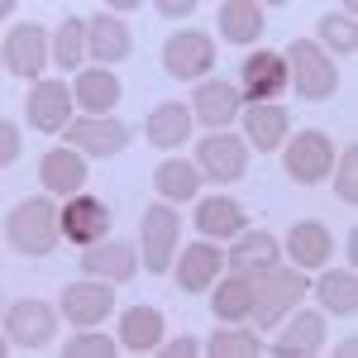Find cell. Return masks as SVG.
<instances>
[{"instance_id":"4fadbf2b","label":"cell","mask_w":358,"mask_h":358,"mask_svg":"<svg viewBox=\"0 0 358 358\" xmlns=\"http://www.w3.org/2000/svg\"><path fill=\"white\" fill-rule=\"evenodd\" d=\"M115 310V292L110 282H72L67 292H62V315L72 320V325H101L106 315Z\"/></svg>"},{"instance_id":"e0dca14e","label":"cell","mask_w":358,"mask_h":358,"mask_svg":"<svg viewBox=\"0 0 358 358\" xmlns=\"http://www.w3.org/2000/svg\"><path fill=\"white\" fill-rule=\"evenodd\" d=\"M239 101H244V96H239V86H234V82H201V86H196V96H192L196 120L210 124L215 134L239 115Z\"/></svg>"},{"instance_id":"d4e9b609","label":"cell","mask_w":358,"mask_h":358,"mask_svg":"<svg viewBox=\"0 0 358 358\" xmlns=\"http://www.w3.org/2000/svg\"><path fill=\"white\" fill-rule=\"evenodd\" d=\"M287 253L296 258V268H325L334 253V239L325 224L301 220V224H292V234H287Z\"/></svg>"},{"instance_id":"d6a6232c","label":"cell","mask_w":358,"mask_h":358,"mask_svg":"<svg viewBox=\"0 0 358 358\" xmlns=\"http://www.w3.org/2000/svg\"><path fill=\"white\" fill-rule=\"evenodd\" d=\"M206 354H210V358H258V354H263V344H258V334L224 330V334H210Z\"/></svg>"},{"instance_id":"8992f818","label":"cell","mask_w":358,"mask_h":358,"mask_svg":"<svg viewBox=\"0 0 358 358\" xmlns=\"http://www.w3.org/2000/svg\"><path fill=\"white\" fill-rule=\"evenodd\" d=\"M210 67H215V43H210L206 34L182 29V34H172V38L163 43V72L167 77L192 82V77H206Z\"/></svg>"},{"instance_id":"9a60e30c","label":"cell","mask_w":358,"mask_h":358,"mask_svg":"<svg viewBox=\"0 0 358 358\" xmlns=\"http://www.w3.org/2000/svg\"><path fill=\"white\" fill-rule=\"evenodd\" d=\"M277 253H282V244H277V234H268V229H253V234H234V248L224 253V263L234 268V273H253L263 277L268 268H277Z\"/></svg>"},{"instance_id":"ba28073f","label":"cell","mask_w":358,"mask_h":358,"mask_svg":"<svg viewBox=\"0 0 358 358\" xmlns=\"http://www.w3.org/2000/svg\"><path fill=\"white\" fill-rule=\"evenodd\" d=\"M106 229H110V206L101 201V196H67V206H62V234L72 239V244H101L106 239Z\"/></svg>"},{"instance_id":"d6986e66","label":"cell","mask_w":358,"mask_h":358,"mask_svg":"<svg viewBox=\"0 0 358 358\" xmlns=\"http://www.w3.org/2000/svg\"><path fill=\"white\" fill-rule=\"evenodd\" d=\"M129 48H134V43H129V29L120 24L115 15H106V10H101V15L86 24V53L96 57L101 67L124 62V57H129Z\"/></svg>"},{"instance_id":"484cf974","label":"cell","mask_w":358,"mask_h":358,"mask_svg":"<svg viewBox=\"0 0 358 358\" xmlns=\"http://www.w3.org/2000/svg\"><path fill=\"white\" fill-rule=\"evenodd\" d=\"M320 344H325V315L301 310V315L287 325V334L273 344V354L277 358H310V354H320Z\"/></svg>"},{"instance_id":"ffe728a7","label":"cell","mask_w":358,"mask_h":358,"mask_svg":"<svg viewBox=\"0 0 358 358\" xmlns=\"http://www.w3.org/2000/svg\"><path fill=\"white\" fill-rule=\"evenodd\" d=\"M220 263H224V253L215 244L182 248V263H177V287H182V292H210V287H215V277H220Z\"/></svg>"},{"instance_id":"8d00e7d4","label":"cell","mask_w":358,"mask_h":358,"mask_svg":"<svg viewBox=\"0 0 358 358\" xmlns=\"http://www.w3.org/2000/svg\"><path fill=\"white\" fill-rule=\"evenodd\" d=\"M20 153H24V143H20V124L15 120H5L0 124V163H20Z\"/></svg>"},{"instance_id":"f1b7e54d","label":"cell","mask_w":358,"mask_h":358,"mask_svg":"<svg viewBox=\"0 0 358 358\" xmlns=\"http://www.w3.org/2000/svg\"><path fill=\"white\" fill-rule=\"evenodd\" d=\"M220 34L229 43H253L263 34V10L253 0H229V5H220Z\"/></svg>"},{"instance_id":"f35d334b","label":"cell","mask_w":358,"mask_h":358,"mask_svg":"<svg viewBox=\"0 0 358 358\" xmlns=\"http://www.w3.org/2000/svg\"><path fill=\"white\" fill-rule=\"evenodd\" d=\"M192 10H196V0H163L158 5V15H167V20H187Z\"/></svg>"},{"instance_id":"4316f807","label":"cell","mask_w":358,"mask_h":358,"mask_svg":"<svg viewBox=\"0 0 358 358\" xmlns=\"http://www.w3.org/2000/svg\"><path fill=\"white\" fill-rule=\"evenodd\" d=\"M72 96H77L82 110L110 115V106L120 101V82H115V72H106V67H86V72H77V82H72Z\"/></svg>"},{"instance_id":"44dd1931","label":"cell","mask_w":358,"mask_h":358,"mask_svg":"<svg viewBox=\"0 0 358 358\" xmlns=\"http://www.w3.org/2000/svg\"><path fill=\"white\" fill-rule=\"evenodd\" d=\"M244 124H248V143H258V153H273V148H282V143H287L292 115H287V106L268 101V106H248V110H244Z\"/></svg>"},{"instance_id":"7402d4cb","label":"cell","mask_w":358,"mask_h":358,"mask_svg":"<svg viewBox=\"0 0 358 358\" xmlns=\"http://www.w3.org/2000/svg\"><path fill=\"white\" fill-rule=\"evenodd\" d=\"M196 229L206 239H234V234H244V206L229 196H206L196 206Z\"/></svg>"},{"instance_id":"52a82bcc","label":"cell","mask_w":358,"mask_h":358,"mask_svg":"<svg viewBox=\"0 0 358 358\" xmlns=\"http://www.w3.org/2000/svg\"><path fill=\"white\" fill-rule=\"evenodd\" d=\"M196 167L210 182H239L248 172V143L234 134H210L196 143Z\"/></svg>"},{"instance_id":"e575fe53","label":"cell","mask_w":358,"mask_h":358,"mask_svg":"<svg viewBox=\"0 0 358 358\" xmlns=\"http://www.w3.org/2000/svg\"><path fill=\"white\" fill-rule=\"evenodd\" d=\"M115 354V339L110 334H82L67 344V358H110Z\"/></svg>"},{"instance_id":"7c38bea8","label":"cell","mask_w":358,"mask_h":358,"mask_svg":"<svg viewBox=\"0 0 358 358\" xmlns=\"http://www.w3.org/2000/svg\"><path fill=\"white\" fill-rule=\"evenodd\" d=\"M177 258V215L167 206H148L143 210V268L158 277L172 268Z\"/></svg>"},{"instance_id":"8fae6325","label":"cell","mask_w":358,"mask_h":358,"mask_svg":"<svg viewBox=\"0 0 358 358\" xmlns=\"http://www.w3.org/2000/svg\"><path fill=\"white\" fill-rule=\"evenodd\" d=\"M48 62V29L43 24H15L5 34V72L15 77H38Z\"/></svg>"},{"instance_id":"9c48e42d","label":"cell","mask_w":358,"mask_h":358,"mask_svg":"<svg viewBox=\"0 0 358 358\" xmlns=\"http://www.w3.org/2000/svg\"><path fill=\"white\" fill-rule=\"evenodd\" d=\"M5 334L20 349H43L57 334V310L48 301H20L5 310Z\"/></svg>"},{"instance_id":"7a4b0ae2","label":"cell","mask_w":358,"mask_h":358,"mask_svg":"<svg viewBox=\"0 0 358 358\" xmlns=\"http://www.w3.org/2000/svg\"><path fill=\"white\" fill-rule=\"evenodd\" d=\"M282 62H287V82L296 86V96H306V101H330L334 91H339V72H334V62L325 57L320 43L296 38Z\"/></svg>"},{"instance_id":"1f68e13d","label":"cell","mask_w":358,"mask_h":358,"mask_svg":"<svg viewBox=\"0 0 358 358\" xmlns=\"http://www.w3.org/2000/svg\"><path fill=\"white\" fill-rule=\"evenodd\" d=\"M82 53H86V24L82 20H62V24H57V38H53L57 67H77Z\"/></svg>"},{"instance_id":"2e32d148","label":"cell","mask_w":358,"mask_h":358,"mask_svg":"<svg viewBox=\"0 0 358 358\" xmlns=\"http://www.w3.org/2000/svg\"><path fill=\"white\" fill-rule=\"evenodd\" d=\"M77 263H82L86 277H101V282H129V277H134V268H138L134 248L120 244V239H110V244H106V239H101V244H91Z\"/></svg>"},{"instance_id":"83f0119b","label":"cell","mask_w":358,"mask_h":358,"mask_svg":"<svg viewBox=\"0 0 358 358\" xmlns=\"http://www.w3.org/2000/svg\"><path fill=\"white\" fill-rule=\"evenodd\" d=\"M192 134V110L182 106V101H163V106H153L148 115V143H158V148H177V143H187Z\"/></svg>"},{"instance_id":"d590c367","label":"cell","mask_w":358,"mask_h":358,"mask_svg":"<svg viewBox=\"0 0 358 358\" xmlns=\"http://www.w3.org/2000/svg\"><path fill=\"white\" fill-rule=\"evenodd\" d=\"M339 201H358V148H344V158H339Z\"/></svg>"},{"instance_id":"6da1fadb","label":"cell","mask_w":358,"mask_h":358,"mask_svg":"<svg viewBox=\"0 0 358 358\" xmlns=\"http://www.w3.org/2000/svg\"><path fill=\"white\" fill-rule=\"evenodd\" d=\"M5 239L10 248H20L29 258H48L62 239V210H57L48 196H34V201H20L5 220Z\"/></svg>"},{"instance_id":"cb8c5ba5","label":"cell","mask_w":358,"mask_h":358,"mask_svg":"<svg viewBox=\"0 0 358 358\" xmlns=\"http://www.w3.org/2000/svg\"><path fill=\"white\" fill-rule=\"evenodd\" d=\"M253 301H258V277L234 273V277H224L220 287H215L210 310H215V320H244V315H253Z\"/></svg>"},{"instance_id":"4dcf8cb0","label":"cell","mask_w":358,"mask_h":358,"mask_svg":"<svg viewBox=\"0 0 358 358\" xmlns=\"http://www.w3.org/2000/svg\"><path fill=\"white\" fill-rule=\"evenodd\" d=\"M320 301H325V310H334V315H354L358 310V277L344 268V273H325L320 277Z\"/></svg>"},{"instance_id":"277c9868","label":"cell","mask_w":358,"mask_h":358,"mask_svg":"<svg viewBox=\"0 0 358 358\" xmlns=\"http://www.w3.org/2000/svg\"><path fill=\"white\" fill-rule=\"evenodd\" d=\"M239 96H244L248 106H268V101H282L287 96V62L282 53H253L244 57V67H239Z\"/></svg>"},{"instance_id":"836d02e7","label":"cell","mask_w":358,"mask_h":358,"mask_svg":"<svg viewBox=\"0 0 358 358\" xmlns=\"http://www.w3.org/2000/svg\"><path fill=\"white\" fill-rule=\"evenodd\" d=\"M320 38L330 43L334 53H354V48H358V34H354V10L325 15V20H320Z\"/></svg>"},{"instance_id":"5bb4252c","label":"cell","mask_w":358,"mask_h":358,"mask_svg":"<svg viewBox=\"0 0 358 358\" xmlns=\"http://www.w3.org/2000/svg\"><path fill=\"white\" fill-rule=\"evenodd\" d=\"M77 96H67V82H38L29 91V124L38 134H57L67 129V110Z\"/></svg>"},{"instance_id":"5b68a950","label":"cell","mask_w":358,"mask_h":358,"mask_svg":"<svg viewBox=\"0 0 358 358\" xmlns=\"http://www.w3.org/2000/svg\"><path fill=\"white\" fill-rule=\"evenodd\" d=\"M287 177L292 182H325L334 172V143L320 129H306V134H296V143H287Z\"/></svg>"},{"instance_id":"ac0fdd59","label":"cell","mask_w":358,"mask_h":358,"mask_svg":"<svg viewBox=\"0 0 358 358\" xmlns=\"http://www.w3.org/2000/svg\"><path fill=\"white\" fill-rule=\"evenodd\" d=\"M38 177H43V187L53 196H82L86 163H82V153H72V148H48L43 163H38Z\"/></svg>"},{"instance_id":"3957f363","label":"cell","mask_w":358,"mask_h":358,"mask_svg":"<svg viewBox=\"0 0 358 358\" xmlns=\"http://www.w3.org/2000/svg\"><path fill=\"white\" fill-rule=\"evenodd\" d=\"M306 296V277L301 268H268L258 277V301H253V315H258V330H273L277 320L292 310V306Z\"/></svg>"},{"instance_id":"74e56055","label":"cell","mask_w":358,"mask_h":358,"mask_svg":"<svg viewBox=\"0 0 358 358\" xmlns=\"http://www.w3.org/2000/svg\"><path fill=\"white\" fill-rule=\"evenodd\" d=\"M153 354H163V358H196V354H201V344H196V339H172V344H158Z\"/></svg>"},{"instance_id":"30bf717a","label":"cell","mask_w":358,"mask_h":358,"mask_svg":"<svg viewBox=\"0 0 358 358\" xmlns=\"http://www.w3.org/2000/svg\"><path fill=\"white\" fill-rule=\"evenodd\" d=\"M67 143H77L91 158H115L129 143V124H120L115 115H86L77 124H67Z\"/></svg>"},{"instance_id":"f546056e","label":"cell","mask_w":358,"mask_h":358,"mask_svg":"<svg viewBox=\"0 0 358 358\" xmlns=\"http://www.w3.org/2000/svg\"><path fill=\"white\" fill-rule=\"evenodd\" d=\"M153 187H158V196H167V201H192L196 187H201V177H196L192 163H177V158H167V163L153 167Z\"/></svg>"},{"instance_id":"603a6c76","label":"cell","mask_w":358,"mask_h":358,"mask_svg":"<svg viewBox=\"0 0 358 358\" xmlns=\"http://www.w3.org/2000/svg\"><path fill=\"white\" fill-rule=\"evenodd\" d=\"M163 339V310L158 306H129L120 315V344L134 354H153Z\"/></svg>"}]
</instances>
